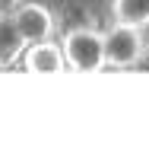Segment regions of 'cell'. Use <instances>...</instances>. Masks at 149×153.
<instances>
[{
    "instance_id": "6da1fadb",
    "label": "cell",
    "mask_w": 149,
    "mask_h": 153,
    "mask_svg": "<svg viewBox=\"0 0 149 153\" xmlns=\"http://www.w3.org/2000/svg\"><path fill=\"white\" fill-rule=\"evenodd\" d=\"M64 54H67V67L76 74H98L108 67L105 57V32L92 26H76L64 35Z\"/></svg>"
},
{
    "instance_id": "7a4b0ae2",
    "label": "cell",
    "mask_w": 149,
    "mask_h": 153,
    "mask_svg": "<svg viewBox=\"0 0 149 153\" xmlns=\"http://www.w3.org/2000/svg\"><path fill=\"white\" fill-rule=\"evenodd\" d=\"M146 54V35L140 26H127V22H114L105 32V57L108 67L114 70H127L137 67Z\"/></svg>"
},
{
    "instance_id": "3957f363",
    "label": "cell",
    "mask_w": 149,
    "mask_h": 153,
    "mask_svg": "<svg viewBox=\"0 0 149 153\" xmlns=\"http://www.w3.org/2000/svg\"><path fill=\"white\" fill-rule=\"evenodd\" d=\"M13 19H16L19 32L26 38V45H35V42H48L54 38V16L45 3H35V0H26L13 10Z\"/></svg>"
},
{
    "instance_id": "277c9868",
    "label": "cell",
    "mask_w": 149,
    "mask_h": 153,
    "mask_svg": "<svg viewBox=\"0 0 149 153\" xmlns=\"http://www.w3.org/2000/svg\"><path fill=\"white\" fill-rule=\"evenodd\" d=\"M22 67L32 70V74H64V70H70V67H67L64 45L54 42V38L26 45V51H22Z\"/></svg>"
},
{
    "instance_id": "5b68a950",
    "label": "cell",
    "mask_w": 149,
    "mask_h": 153,
    "mask_svg": "<svg viewBox=\"0 0 149 153\" xmlns=\"http://www.w3.org/2000/svg\"><path fill=\"white\" fill-rule=\"evenodd\" d=\"M22 51H26V38L13 13H0V67H13L16 61H22Z\"/></svg>"
},
{
    "instance_id": "8992f818",
    "label": "cell",
    "mask_w": 149,
    "mask_h": 153,
    "mask_svg": "<svg viewBox=\"0 0 149 153\" xmlns=\"http://www.w3.org/2000/svg\"><path fill=\"white\" fill-rule=\"evenodd\" d=\"M111 19L146 29L149 26V0H114L111 3Z\"/></svg>"
}]
</instances>
